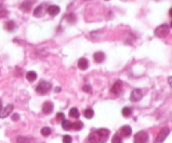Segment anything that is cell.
Here are the masks:
<instances>
[{"label": "cell", "instance_id": "18", "mask_svg": "<svg viewBox=\"0 0 172 143\" xmlns=\"http://www.w3.org/2000/svg\"><path fill=\"white\" fill-rule=\"evenodd\" d=\"M34 139L28 138V137H19L17 138V143H33Z\"/></svg>", "mask_w": 172, "mask_h": 143}, {"label": "cell", "instance_id": "6", "mask_svg": "<svg viewBox=\"0 0 172 143\" xmlns=\"http://www.w3.org/2000/svg\"><path fill=\"white\" fill-rule=\"evenodd\" d=\"M142 98H143V91L141 89H133L132 90V93L130 95V100L133 102H136V101H140Z\"/></svg>", "mask_w": 172, "mask_h": 143}, {"label": "cell", "instance_id": "27", "mask_svg": "<svg viewBox=\"0 0 172 143\" xmlns=\"http://www.w3.org/2000/svg\"><path fill=\"white\" fill-rule=\"evenodd\" d=\"M111 143H123L121 137H120L119 135H114L113 139H111Z\"/></svg>", "mask_w": 172, "mask_h": 143}, {"label": "cell", "instance_id": "3", "mask_svg": "<svg viewBox=\"0 0 172 143\" xmlns=\"http://www.w3.org/2000/svg\"><path fill=\"white\" fill-rule=\"evenodd\" d=\"M51 87H52V85L50 83L46 82V81H41L38 84V86L36 87V91L40 95H46L51 89Z\"/></svg>", "mask_w": 172, "mask_h": 143}, {"label": "cell", "instance_id": "7", "mask_svg": "<svg viewBox=\"0 0 172 143\" xmlns=\"http://www.w3.org/2000/svg\"><path fill=\"white\" fill-rule=\"evenodd\" d=\"M13 111V104H7L6 107L3 108H1L0 109V118H4V117H7L8 115L11 114V112Z\"/></svg>", "mask_w": 172, "mask_h": 143}, {"label": "cell", "instance_id": "23", "mask_svg": "<svg viewBox=\"0 0 172 143\" xmlns=\"http://www.w3.org/2000/svg\"><path fill=\"white\" fill-rule=\"evenodd\" d=\"M121 113H123V115L125 117L130 116L131 114H132V109L129 108V107H125V108L123 109V111H121Z\"/></svg>", "mask_w": 172, "mask_h": 143}, {"label": "cell", "instance_id": "32", "mask_svg": "<svg viewBox=\"0 0 172 143\" xmlns=\"http://www.w3.org/2000/svg\"><path fill=\"white\" fill-rule=\"evenodd\" d=\"M168 83H169V85L172 87V76H169V79H168Z\"/></svg>", "mask_w": 172, "mask_h": 143}, {"label": "cell", "instance_id": "13", "mask_svg": "<svg viewBox=\"0 0 172 143\" xmlns=\"http://www.w3.org/2000/svg\"><path fill=\"white\" fill-rule=\"evenodd\" d=\"M33 2L34 1H31V0H25L23 3L21 4V10H23L24 12H28L31 9Z\"/></svg>", "mask_w": 172, "mask_h": 143}, {"label": "cell", "instance_id": "9", "mask_svg": "<svg viewBox=\"0 0 172 143\" xmlns=\"http://www.w3.org/2000/svg\"><path fill=\"white\" fill-rule=\"evenodd\" d=\"M54 105L51 101H46L42 104V112L45 114H50V113L53 111Z\"/></svg>", "mask_w": 172, "mask_h": 143}, {"label": "cell", "instance_id": "25", "mask_svg": "<svg viewBox=\"0 0 172 143\" xmlns=\"http://www.w3.org/2000/svg\"><path fill=\"white\" fill-rule=\"evenodd\" d=\"M41 135H43V137H48V135H51V129H50V127H43L41 129Z\"/></svg>", "mask_w": 172, "mask_h": 143}, {"label": "cell", "instance_id": "10", "mask_svg": "<svg viewBox=\"0 0 172 143\" xmlns=\"http://www.w3.org/2000/svg\"><path fill=\"white\" fill-rule=\"evenodd\" d=\"M131 132H132V129L128 125L123 126V127L120 128V130H119V133H120V135H123V137H129L131 135Z\"/></svg>", "mask_w": 172, "mask_h": 143}, {"label": "cell", "instance_id": "20", "mask_svg": "<svg viewBox=\"0 0 172 143\" xmlns=\"http://www.w3.org/2000/svg\"><path fill=\"white\" fill-rule=\"evenodd\" d=\"M84 117H87V118H92L93 117V115H94V111L91 109V108H88V109H86L84 110Z\"/></svg>", "mask_w": 172, "mask_h": 143}, {"label": "cell", "instance_id": "16", "mask_svg": "<svg viewBox=\"0 0 172 143\" xmlns=\"http://www.w3.org/2000/svg\"><path fill=\"white\" fill-rule=\"evenodd\" d=\"M26 79H27V81H28V82H34L35 80L37 79V74H36V72H35V71L27 72Z\"/></svg>", "mask_w": 172, "mask_h": 143}, {"label": "cell", "instance_id": "36", "mask_svg": "<svg viewBox=\"0 0 172 143\" xmlns=\"http://www.w3.org/2000/svg\"><path fill=\"white\" fill-rule=\"evenodd\" d=\"M170 27H171V28H172V22L170 23Z\"/></svg>", "mask_w": 172, "mask_h": 143}, {"label": "cell", "instance_id": "17", "mask_svg": "<svg viewBox=\"0 0 172 143\" xmlns=\"http://www.w3.org/2000/svg\"><path fill=\"white\" fill-rule=\"evenodd\" d=\"M69 116L70 117H74V118H78L79 117V115H80V113H79V111H78V109L77 108H72V109L69 110Z\"/></svg>", "mask_w": 172, "mask_h": 143}, {"label": "cell", "instance_id": "21", "mask_svg": "<svg viewBox=\"0 0 172 143\" xmlns=\"http://www.w3.org/2000/svg\"><path fill=\"white\" fill-rule=\"evenodd\" d=\"M82 128H84V124H82V122H80V120H77V122H75L73 124V129L76 130V131H79Z\"/></svg>", "mask_w": 172, "mask_h": 143}, {"label": "cell", "instance_id": "24", "mask_svg": "<svg viewBox=\"0 0 172 143\" xmlns=\"http://www.w3.org/2000/svg\"><path fill=\"white\" fill-rule=\"evenodd\" d=\"M14 28H15V24H14V22H12V21L7 22V24H6V29L8 30V31H13Z\"/></svg>", "mask_w": 172, "mask_h": 143}, {"label": "cell", "instance_id": "15", "mask_svg": "<svg viewBox=\"0 0 172 143\" xmlns=\"http://www.w3.org/2000/svg\"><path fill=\"white\" fill-rule=\"evenodd\" d=\"M62 127L64 130H70V129H73V124L67 120H64L62 122Z\"/></svg>", "mask_w": 172, "mask_h": 143}, {"label": "cell", "instance_id": "26", "mask_svg": "<svg viewBox=\"0 0 172 143\" xmlns=\"http://www.w3.org/2000/svg\"><path fill=\"white\" fill-rule=\"evenodd\" d=\"M66 19H67L70 24H74V23L76 22V16H75L74 13H69V14H67V16H66Z\"/></svg>", "mask_w": 172, "mask_h": 143}, {"label": "cell", "instance_id": "30", "mask_svg": "<svg viewBox=\"0 0 172 143\" xmlns=\"http://www.w3.org/2000/svg\"><path fill=\"white\" fill-rule=\"evenodd\" d=\"M73 142V139L70 135H64L63 137V143H72Z\"/></svg>", "mask_w": 172, "mask_h": 143}, {"label": "cell", "instance_id": "31", "mask_svg": "<svg viewBox=\"0 0 172 143\" xmlns=\"http://www.w3.org/2000/svg\"><path fill=\"white\" fill-rule=\"evenodd\" d=\"M19 120V115L17 113H14V114H12V120H14V122H17Z\"/></svg>", "mask_w": 172, "mask_h": 143}, {"label": "cell", "instance_id": "19", "mask_svg": "<svg viewBox=\"0 0 172 143\" xmlns=\"http://www.w3.org/2000/svg\"><path fill=\"white\" fill-rule=\"evenodd\" d=\"M42 14H43V7L42 6H39L34 10V15L36 17H40V16H42Z\"/></svg>", "mask_w": 172, "mask_h": 143}, {"label": "cell", "instance_id": "11", "mask_svg": "<svg viewBox=\"0 0 172 143\" xmlns=\"http://www.w3.org/2000/svg\"><path fill=\"white\" fill-rule=\"evenodd\" d=\"M61 11V9L60 7H57V6H50L48 9H47V12H48V14L51 15V16H55L60 13Z\"/></svg>", "mask_w": 172, "mask_h": 143}, {"label": "cell", "instance_id": "12", "mask_svg": "<svg viewBox=\"0 0 172 143\" xmlns=\"http://www.w3.org/2000/svg\"><path fill=\"white\" fill-rule=\"evenodd\" d=\"M93 58H94V61H95V63L101 64V63H103L104 59H105V54H104L103 52H96V53H94Z\"/></svg>", "mask_w": 172, "mask_h": 143}, {"label": "cell", "instance_id": "35", "mask_svg": "<svg viewBox=\"0 0 172 143\" xmlns=\"http://www.w3.org/2000/svg\"><path fill=\"white\" fill-rule=\"evenodd\" d=\"M2 108V102H1V99H0V109Z\"/></svg>", "mask_w": 172, "mask_h": 143}, {"label": "cell", "instance_id": "28", "mask_svg": "<svg viewBox=\"0 0 172 143\" xmlns=\"http://www.w3.org/2000/svg\"><path fill=\"white\" fill-rule=\"evenodd\" d=\"M65 120V115H64V113H57L56 114V120L57 122H63V120Z\"/></svg>", "mask_w": 172, "mask_h": 143}, {"label": "cell", "instance_id": "5", "mask_svg": "<svg viewBox=\"0 0 172 143\" xmlns=\"http://www.w3.org/2000/svg\"><path fill=\"white\" fill-rule=\"evenodd\" d=\"M134 143H147L148 141V135L145 131H139L134 135Z\"/></svg>", "mask_w": 172, "mask_h": 143}, {"label": "cell", "instance_id": "1", "mask_svg": "<svg viewBox=\"0 0 172 143\" xmlns=\"http://www.w3.org/2000/svg\"><path fill=\"white\" fill-rule=\"evenodd\" d=\"M109 130L105 128H100L97 130L92 131L89 135V142L90 143H105L109 138Z\"/></svg>", "mask_w": 172, "mask_h": 143}, {"label": "cell", "instance_id": "33", "mask_svg": "<svg viewBox=\"0 0 172 143\" xmlns=\"http://www.w3.org/2000/svg\"><path fill=\"white\" fill-rule=\"evenodd\" d=\"M61 91V87H56L55 88V93H60Z\"/></svg>", "mask_w": 172, "mask_h": 143}, {"label": "cell", "instance_id": "37", "mask_svg": "<svg viewBox=\"0 0 172 143\" xmlns=\"http://www.w3.org/2000/svg\"><path fill=\"white\" fill-rule=\"evenodd\" d=\"M106 1H108V0H106Z\"/></svg>", "mask_w": 172, "mask_h": 143}, {"label": "cell", "instance_id": "4", "mask_svg": "<svg viewBox=\"0 0 172 143\" xmlns=\"http://www.w3.org/2000/svg\"><path fill=\"white\" fill-rule=\"evenodd\" d=\"M169 132H170V129L168 127H164L161 129L159 133L157 135L156 139H155V143H162L166 140V138L168 137Z\"/></svg>", "mask_w": 172, "mask_h": 143}, {"label": "cell", "instance_id": "34", "mask_svg": "<svg viewBox=\"0 0 172 143\" xmlns=\"http://www.w3.org/2000/svg\"><path fill=\"white\" fill-rule=\"evenodd\" d=\"M169 15H170V16L172 17V8L170 9V10H169Z\"/></svg>", "mask_w": 172, "mask_h": 143}, {"label": "cell", "instance_id": "38", "mask_svg": "<svg viewBox=\"0 0 172 143\" xmlns=\"http://www.w3.org/2000/svg\"><path fill=\"white\" fill-rule=\"evenodd\" d=\"M86 1H87V0H86Z\"/></svg>", "mask_w": 172, "mask_h": 143}, {"label": "cell", "instance_id": "8", "mask_svg": "<svg viewBox=\"0 0 172 143\" xmlns=\"http://www.w3.org/2000/svg\"><path fill=\"white\" fill-rule=\"evenodd\" d=\"M121 89H123V82H121V81H116V82L114 83L113 87H111V91L114 95H119L120 91H121Z\"/></svg>", "mask_w": 172, "mask_h": 143}, {"label": "cell", "instance_id": "2", "mask_svg": "<svg viewBox=\"0 0 172 143\" xmlns=\"http://www.w3.org/2000/svg\"><path fill=\"white\" fill-rule=\"evenodd\" d=\"M170 32V27L167 25V24H162L160 26H158L155 29V36L158 38H166Z\"/></svg>", "mask_w": 172, "mask_h": 143}, {"label": "cell", "instance_id": "29", "mask_svg": "<svg viewBox=\"0 0 172 143\" xmlns=\"http://www.w3.org/2000/svg\"><path fill=\"white\" fill-rule=\"evenodd\" d=\"M82 90H84V91H86V93H88V94H91L92 88H91V86H90L89 84H86V85H84V87H82Z\"/></svg>", "mask_w": 172, "mask_h": 143}, {"label": "cell", "instance_id": "14", "mask_svg": "<svg viewBox=\"0 0 172 143\" xmlns=\"http://www.w3.org/2000/svg\"><path fill=\"white\" fill-rule=\"evenodd\" d=\"M89 67V61L86 58H80L78 60V68L80 70H87Z\"/></svg>", "mask_w": 172, "mask_h": 143}, {"label": "cell", "instance_id": "22", "mask_svg": "<svg viewBox=\"0 0 172 143\" xmlns=\"http://www.w3.org/2000/svg\"><path fill=\"white\" fill-rule=\"evenodd\" d=\"M8 15V10L2 3H0V19H3Z\"/></svg>", "mask_w": 172, "mask_h": 143}]
</instances>
